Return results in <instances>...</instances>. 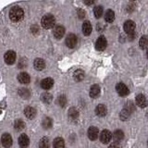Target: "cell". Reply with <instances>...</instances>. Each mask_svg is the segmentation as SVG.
I'll list each match as a JSON object with an SVG mask.
<instances>
[{
    "instance_id": "1",
    "label": "cell",
    "mask_w": 148,
    "mask_h": 148,
    "mask_svg": "<svg viewBox=\"0 0 148 148\" xmlns=\"http://www.w3.org/2000/svg\"><path fill=\"white\" fill-rule=\"evenodd\" d=\"M23 17H24V12H23V9L20 7H14L9 11V18L13 22L21 21Z\"/></svg>"
},
{
    "instance_id": "2",
    "label": "cell",
    "mask_w": 148,
    "mask_h": 148,
    "mask_svg": "<svg viewBox=\"0 0 148 148\" xmlns=\"http://www.w3.org/2000/svg\"><path fill=\"white\" fill-rule=\"evenodd\" d=\"M55 22H56L55 17L53 15H51V14H46V15H45L42 18L41 21L42 26L45 29H51V28H53L55 26Z\"/></svg>"
},
{
    "instance_id": "3",
    "label": "cell",
    "mask_w": 148,
    "mask_h": 148,
    "mask_svg": "<svg viewBox=\"0 0 148 148\" xmlns=\"http://www.w3.org/2000/svg\"><path fill=\"white\" fill-rule=\"evenodd\" d=\"M77 36L73 34H69L67 37L66 40H65V43H66V45L68 46L69 48H74L77 45Z\"/></svg>"
},
{
    "instance_id": "4",
    "label": "cell",
    "mask_w": 148,
    "mask_h": 148,
    "mask_svg": "<svg viewBox=\"0 0 148 148\" xmlns=\"http://www.w3.org/2000/svg\"><path fill=\"white\" fill-rule=\"evenodd\" d=\"M136 28V24L133 21H126L123 24V29L128 34H132Z\"/></svg>"
},
{
    "instance_id": "5",
    "label": "cell",
    "mask_w": 148,
    "mask_h": 148,
    "mask_svg": "<svg viewBox=\"0 0 148 148\" xmlns=\"http://www.w3.org/2000/svg\"><path fill=\"white\" fill-rule=\"evenodd\" d=\"M116 91H117V92L121 97L127 96L129 95V92H130L128 87L122 82H119V83H118L117 85H116Z\"/></svg>"
},
{
    "instance_id": "6",
    "label": "cell",
    "mask_w": 148,
    "mask_h": 148,
    "mask_svg": "<svg viewBox=\"0 0 148 148\" xmlns=\"http://www.w3.org/2000/svg\"><path fill=\"white\" fill-rule=\"evenodd\" d=\"M108 45V41H106L105 36H100L95 42V48L98 51H103L106 48Z\"/></svg>"
},
{
    "instance_id": "7",
    "label": "cell",
    "mask_w": 148,
    "mask_h": 148,
    "mask_svg": "<svg viewBox=\"0 0 148 148\" xmlns=\"http://www.w3.org/2000/svg\"><path fill=\"white\" fill-rule=\"evenodd\" d=\"M111 139H112V133H111L108 130H104V131H102L101 133H100V141L106 145V143H108Z\"/></svg>"
},
{
    "instance_id": "8",
    "label": "cell",
    "mask_w": 148,
    "mask_h": 148,
    "mask_svg": "<svg viewBox=\"0 0 148 148\" xmlns=\"http://www.w3.org/2000/svg\"><path fill=\"white\" fill-rule=\"evenodd\" d=\"M12 137L10 136V134L8 133H4L1 137V143L5 148H9L12 145Z\"/></svg>"
},
{
    "instance_id": "9",
    "label": "cell",
    "mask_w": 148,
    "mask_h": 148,
    "mask_svg": "<svg viewBox=\"0 0 148 148\" xmlns=\"http://www.w3.org/2000/svg\"><path fill=\"white\" fill-rule=\"evenodd\" d=\"M5 62L8 65H12L14 64L16 60V53L14 51H8V52L5 54Z\"/></svg>"
},
{
    "instance_id": "10",
    "label": "cell",
    "mask_w": 148,
    "mask_h": 148,
    "mask_svg": "<svg viewBox=\"0 0 148 148\" xmlns=\"http://www.w3.org/2000/svg\"><path fill=\"white\" fill-rule=\"evenodd\" d=\"M53 34L55 36V38L61 39L65 34V28L61 25L56 26L53 30Z\"/></svg>"
},
{
    "instance_id": "11",
    "label": "cell",
    "mask_w": 148,
    "mask_h": 148,
    "mask_svg": "<svg viewBox=\"0 0 148 148\" xmlns=\"http://www.w3.org/2000/svg\"><path fill=\"white\" fill-rule=\"evenodd\" d=\"M88 137H89V139L91 141H95L97 137H98V134H99V131L98 129H97L96 127H90L89 129H88Z\"/></svg>"
},
{
    "instance_id": "12",
    "label": "cell",
    "mask_w": 148,
    "mask_h": 148,
    "mask_svg": "<svg viewBox=\"0 0 148 148\" xmlns=\"http://www.w3.org/2000/svg\"><path fill=\"white\" fill-rule=\"evenodd\" d=\"M18 145L21 148H27L30 145V139L26 134H21V135L18 137Z\"/></svg>"
},
{
    "instance_id": "13",
    "label": "cell",
    "mask_w": 148,
    "mask_h": 148,
    "mask_svg": "<svg viewBox=\"0 0 148 148\" xmlns=\"http://www.w3.org/2000/svg\"><path fill=\"white\" fill-rule=\"evenodd\" d=\"M54 85V81L51 78H45L41 82V87L44 90H49L53 87Z\"/></svg>"
},
{
    "instance_id": "14",
    "label": "cell",
    "mask_w": 148,
    "mask_h": 148,
    "mask_svg": "<svg viewBox=\"0 0 148 148\" xmlns=\"http://www.w3.org/2000/svg\"><path fill=\"white\" fill-rule=\"evenodd\" d=\"M18 80L21 83H23V84H27V83H29L30 81H31V77L28 73L26 72H21L18 74Z\"/></svg>"
},
{
    "instance_id": "15",
    "label": "cell",
    "mask_w": 148,
    "mask_h": 148,
    "mask_svg": "<svg viewBox=\"0 0 148 148\" xmlns=\"http://www.w3.org/2000/svg\"><path fill=\"white\" fill-rule=\"evenodd\" d=\"M135 101H136L137 106H140V108H145V106H147V100L143 95H138L136 96Z\"/></svg>"
},
{
    "instance_id": "16",
    "label": "cell",
    "mask_w": 148,
    "mask_h": 148,
    "mask_svg": "<svg viewBox=\"0 0 148 148\" xmlns=\"http://www.w3.org/2000/svg\"><path fill=\"white\" fill-rule=\"evenodd\" d=\"M24 115L29 119H34L36 116V110L32 106H27L24 109Z\"/></svg>"
},
{
    "instance_id": "17",
    "label": "cell",
    "mask_w": 148,
    "mask_h": 148,
    "mask_svg": "<svg viewBox=\"0 0 148 148\" xmlns=\"http://www.w3.org/2000/svg\"><path fill=\"white\" fill-rule=\"evenodd\" d=\"M34 67L36 71H43L45 68V62L42 58H36L34 61Z\"/></svg>"
},
{
    "instance_id": "18",
    "label": "cell",
    "mask_w": 148,
    "mask_h": 148,
    "mask_svg": "<svg viewBox=\"0 0 148 148\" xmlns=\"http://www.w3.org/2000/svg\"><path fill=\"white\" fill-rule=\"evenodd\" d=\"M108 113V109L105 105H98L95 108V114L99 117H104Z\"/></svg>"
},
{
    "instance_id": "19",
    "label": "cell",
    "mask_w": 148,
    "mask_h": 148,
    "mask_svg": "<svg viewBox=\"0 0 148 148\" xmlns=\"http://www.w3.org/2000/svg\"><path fill=\"white\" fill-rule=\"evenodd\" d=\"M92 24L90 21H84L82 24V32L84 35H90L91 32H92Z\"/></svg>"
},
{
    "instance_id": "20",
    "label": "cell",
    "mask_w": 148,
    "mask_h": 148,
    "mask_svg": "<svg viewBox=\"0 0 148 148\" xmlns=\"http://www.w3.org/2000/svg\"><path fill=\"white\" fill-rule=\"evenodd\" d=\"M100 95V87L97 84H94L90 89V96L92 98H96Z\"/></svg>"
},
{
    "instance_id": "21",
    "label": "cell",
    "mask_w": 148,
    "mask_h": 148,
    "mask_svg": "<svg viewBox=\"0 0 148 148\" xmlns=\"http://www.w3.org/2000/svg\"><path fill=\"white\" fill-rule=\"evenodd\" d=\"M115 20V13L113 10H111V9H108V10H106V13H105V21L108 23H111L113 22Z\"/></svg>"
},
{
    "instance_id": "22",
    "label": "cell",
    "mask_w": 148,
    "mask_h": 148,
    "mask_svg": "<svg viewBox=\"0 0 148 148\" xmlns=\"http://www.w3.org/2000/svg\"><path fill=\"white\" fill-rule=\"evenodd\" d=\"M69 118L71 120H76L79 118V111L75 108H71L69 110Z\"/></svg>"
},
{
    "instance_id": "23",
    "label": "cell",
    "mask_w": 148,
    "mask_h": 148,
    "mask_svg": "<svg viewBox=\"0 0 148 148\" xmlns=\"http://www.w3.org/2000/svg\"><path fill=\"white\" fill-rule=\"evenodd\" d=\"M113 139L116 141V143H119V141H121L122 139L124 138V133L121 130H117V131H115L114 133H113Z\"/></svg>"
},
{
    "instance_id": "24",
    "label": "cell",
    "mask_w": 148,
    "mask_h": 148,
    "mask_svg": "<svg viewBox=\"0 0 148 148\" xmlns=\"http://www.w3.org/2000/svg\"><path fill=\"white\" fill-rule=\"evenodd\" d=\"M73 78L76 82H81L84 79V72L82 69H77L73 74Z\"/></svg>"
},
{
    "instance_id": "25",
    "label": "cell",
    "mask_w": 148,
    "mask_h": 148,
    "mask_svg": "<svg viewBox=\"0 0 148 148\" xmlns=\"http://www.w3.org/2000/svg\"><path fill=\"white\" fill-rule=\"evenodd\" d=\"M18 94L21 97H22L23 99H28L31 95L30 91L28 89H26V88H21V89H18Z\"/></svg>"
},
{
    "instance_id": "26",
    "label": "cell",
    "mask_w": 148,
    "mask_h": 148,
    "mask_svg": "<svg viewBox=\"0 0 148 148\" xmlns=\"http://www.w3.org/2000/svg\"><path fill=\"white\" fill-rule=\"evenodd\" d=\"M54 148H65V142L62 138H56L53 143Z\"/></svg>"
},
{
    "instance_id": "27",
    "label": "cell",
    "mask_w": 148,
    "mask_h": 148,
    "mask_svg": "<svg viewBox=\"0 0 148 148\" xmlns=\"http://www.w3.org/2000/svg\"><path fill=\"white\" fill-rule=\"evenodd\" d=\"M41 99L45 104H50L53 100V96L49 92H44L41 96Z\"/></svg>"
},
{
    "instance_id": "28",
    "label": "cell",
    "mask_w": 148,
    "mask_h": 148,
    "mask_svg": "<svg viewBox=\"0 0 148 148\" xmlns=\"http://www.w3.org/2000/svg\"><path fill=\"white\" fill-rule=\"evenodd\" d=\"M139 46L142 49H145L148 46V36L146 35H143L140 40H139Z\"/></svg>"
},
{
    "instance_id": "29",
    "label": "cell",
    "mask_w": 148,
    "mask_h": 148,
    "mask_svg": "<svg viewBox=\"0 0 148 148\" xmlns=\"http://www.w3.org/2000/svg\"><path fill=\"white\" fill-rule=\"evenodd\" d=\"M52 125H53V122H52V119L50 118H45L43 122H42V126H43V128L45 130L50 129L52 127Z\"/></svg>"
},
{
    "instance_id": "30",
    "label": "cell",
    "mask_w": 148,
    "mask_h": 148,
    "mask_svg": "<svg viewBox=\"0 0 148 148\" xmlns=\"http://www.w3.org/2000/svg\"><path fill=\"white\" fill-rule=\"evenodd\" d=\"M50 143L47 137H43L39 142V147L40 148H49Z\"/></svg>"
},
{
    "instance_id": "31",
    "label": "cell",
    "mask_w": 148,
    "mask_h": 148,
    "mask_svg": "<svg viewBox=\"0 0 148 148\" xmlns=\"http://www.w3.org/2000/svg\"><path fill=\"white\" fill-rule=\"evenodd\" d=\"M94 14H95V17L96 18H101L102 15H103V7H102V6H96L94 8Z\"/></svg>"
},
{
    "instance_id": "32",
    "label": "cell",
    "mask_w": 148,
    "mask_h": 148,
    "mask_svg": "<svg viewBox=\"0 0 148 148\" xmlns=\"http://www.w3.org/2000/svg\"><path fill=\"white\" fill-rule=\"evenodd\" d=\"M14 128H15V130H17V131H21V130L25 128V123L23 122L21 119H18L15 121V123H14Z\"/></svg>"
},
{
    "instance_id": "33",
    "label": "cell",
    "mask_w": 148,
    "mask_h": 148,
    "mask_svg": "<svg viewBox=\"0 0 148 148\" xmlns=\"http://www.w3.org/2000/svg\"><path fill=\"white\" fill-rule=\"evenodd\" d=\"M58 105L64 108V106H66V104H67V98H66V96H65V95H60L58 97Z\"/></svg>"
},
{
    "instance_id": "34",
    "label": "cell",
    "mask_w": 148,
    "mask_h": 148,
    "mask_svg": "<svg viewBox=\"0 0 148 148\" xmlns=\"http://www.w3.org/2000/svg\"><path fill=\"white\" fill-rule=\"evenodd\" d=\"M130 115H131V112H130V111H128L127 109L124 108L121 111V113H120V118H121L122 120H126L130 117Z\"/></svg>"
},
{
    "instance_id": "35",
    "label": "cell",
    "mask_w": 148,
    "mask_h": 148,
    "mask_svg": "<svg viewBox=\"0 0 148 148\" xmlns=\"http://www.w3.org/2000/svg\"><path fill=\"white\" fill-rule=\"evenodd\" d=\"M108 148H121V146H120V145L119 143H112L111 145L108 146Z\"/></svg>"
},
{
    "instance_id": "36",
    "label": "cell",
    "mask_w": 148,
    "mask_h": 148,
    "mask_svg": "<svg viewBox=\"0 0 148 148\" xmlns=\"http://www.w3.org/2000/svg\"><path fill=\"white\" fill-rule=\"evenodd\" d=\"M38 32H39V28H38V26H37V25H34V26L32 27V32L34 34H36Z\"/></svg>"
},
{
    "instance_id": "37",
    "label": "cell",
    "mask_w": 148,
    "mask_h": 148,
    "mask_svg": "<svg viewBox=\"0 0 148 148\" xmlns=\"http://www.w3.org/2000/svg\"><path fill=\"white\" fill-rule=\"evenodd\" d=\"M78 16L80 18H83L85 16V12L82 10V9H80V10L78 11Z\"/></svg>"
},
{
    "instance_id": "38",
    "label": "cell",
    "mask_w": 148,
    "mask_h": 148,
    "mask_svg": "<svg viewBox=\"0 0 148 148\" xmlns=\"http://www.w3.org/2000/svg\"><path fill=\"white\" fill-rule=\"evenodd\" d=\"M84 3H85L86 5H92V4H94L95 2H94V1H85Z\"/></svg>"
},
{
    "instance_id": "39",
    "label": "cell",
    "mask_w": 148,
    "mask_h": 148,
    "mask_svg": "<svg viewBox=\"0 0 148 148\" xmlns=\"http://www.w3.org/2000/svg\"><path fill=\"white\" fill-rule=\"evenodd\" d=\"M146 57H147V58H148V50H147V52H146Z\"/></svg>"
},
{
    "instance_id": "40",
    "label": "cell",
    "mask_w": 148,
    "mask_h": 148,
    "mask_svg": "<svg viewBox=\"0 0 148 148\" xmlns=\"http://www.w3.org/2000/svg\"><path fill=\"white\" fill-rule=\"evenodd\" d=\"M0 148H1V145H0Z\"/></svg>"
},
{
    "instance_id": "41",
    "label": "cell",
    "mask_w": 148,
    "mask_h": 148,
    "mask_svg": "<svg viewBox=\"0 0 148 148\" xmlns=\"http://www.w3.org/2000/svg\"><path fill=\"white\" fill-rule=\"evenodd\" d=\"M0 111H1V110H0Z\"/></svg>"
}]
</instances>
